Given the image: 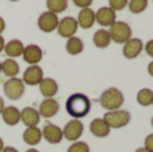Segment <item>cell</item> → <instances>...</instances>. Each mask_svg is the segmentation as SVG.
<instances>
[{"mask_svg": "<svg viewBox=\"0 0 153 152\" xmlns=\"http://www.w3.org/2000/svg\"><path fill=\"white\" fill-rule=\"evenodd\" d=\"M22 57H23L24 62H27L28 65L32 66V65H38L42 61L43 51L38 45H28V46H24Z\"/></svg>", "mask_w": 153, "mask_h": 152, "instance_id": "7c38bea8", "label": "cell"}, {"mask_svg": "<svg viewBox=\"0 0 153 152\" xmlns=\"http://www.w3.org/2000/svg\"><path fill=\"white\" fill-rule=\"evenodd\" d=\"M23 140L28 145H36L42 140V129L38 127H30L23 132Z\"/></svg>", "mask_w": 153, "mask_h": 152, "instance_id": "44dd1931", "label": "cell"}, {"mask_svg": "<svg viewBox=\"0 0 153 152\" xmlns=\"http://www.w3.org/2000/svg\"><path fill=\"white\" fill-rule=\"evenodd\" d=\"M109 34H110V39L114 43H118V45H124L125 42L132 38V28L128 23L125 22H114L110 26V30H108Z\"/></svg>", "mask_w": 153, "mask_h": 152, "instance_id": "3957f363", "label": "cell"}, {"mask_svg": "<svg viewBox=\"0 0 153 152\" xmlns=\"http://www.w3.org/2000/svg\"><path fill=\"white\" fill-rule=\"evenodd\" d=\"M137 102L141 107H149L153 102V92L151 89H141L137 93Z\"/></svg>", "mask_w": 153, "mask_h": 152, "instance_id": "484cf974", "label": "cell"}, {"mask_svg": "<svg viewBox=\"0 0 153 152\" xmlns=\"http://www.w3.org/2000/svg\"><path fill=\"white\" fill-rule=\"evenodd\" d=\"M10 1H19V0H10Z\"/></svg>", "mask_w": 153, "mask_h": 152, "instance_id": "7bdbcfd3", "label": "cell"}, {"mask_svg": "<svg viewBox=\"0 0 153 152\" xmlns=\"http://www.w3.org/2000/svg\"><path fill=\"white\" fill-rule=\"evenodd\" d=\"M1 152H19V151L16 150V148H13V147H4Z\"/></svg>", "mask_w": 153, "mask_h": 152, "instance_id": "836d02e7", "label": "cell"}, {"mask_svg": "<svg viewBox=\"0 0 153 152\" xmlns=\"http://www.w3.org/2000/svg\"><path fill=\"white\" fill-rule=\"evenodd\" d=\"M39 90L46 98H53L58 93V83L53 78H43L39 83Z\"/></svg>", "mask_w": 153, "mask_h": 152, "instance_id": "e0dca14e", "label": "cell"}, {"mask_svg": "<svg viewBox=\"0 0 153 152\" xmlns=\"http://www.w3.org/2000/svg\"><path fill=\"white\" fill-rule=\"evenodd\" d=\"M4 45H5V42H4V38L0 35V53H1L3 50H4Z\"/></svg>", "mask_w": 153, "mask_h": 152, "instance_id": "e575fe53", "label": "cell"}, {"mask_svg": "<svg viewBox=\"0 0 153 152\" xmlns=\"http://www.w3.org/2000/svg\"><path fill=\"white\" fill-rule=\"evenodd\" d=\"M58 112H59V102L55 98H45L40 102L39 109H38L39 116L45 118L54 117Z\"/></svg>", "mask_w": 153, "mask_h": 152, "instance_id": "4fadbf2b", "label": "cell"}, {"mask_svg": "<svg viewBox=\"0 0 153 152\" xmlns=\"http://www.w3.org/2000/svg\"><path fill=\"white\" fill-rule=\"evenodd\" d=\"M148 73H149V75H152L153 77V61L148 65Z\"/></svg>", "mask_w": 153, "mask_h": 152, "instance_id": "d590c367", "label": "cell"}, {"mask_svg": "<svg viewBox=\"0 0 153 152\" xmlns=\"http://www.w3.org/2000/svg\"><path fill=\"white\" fill-rule=\"evenodd\" d=\"M151 123H152V127H153V117H152V120H151Z\"/></svg>", "mask_w": 153, "mask_h": 152, "instance_id": "b9f144b4", "label": "cell"}, {"mask_svg": "<svg viewBox=\"0 0 153 152\" xmlns=\"http://www.w3.org/2000/svg\"><path fill=\"white\" fill-rule=\"evenodd\" d=\"M144 48V43L138 38H130L128 42L124 43V48H122V54L125 58L128 59H134L141 54Z\"/></svg>", "mask_w": 153, "mask_h": 152, "instance_id": "30bf717a", "label": "cell"}, {"mask_svg": "<svg viewBox=\"0 0 153 152\" xmlns=\"http://www.w3.org/2000/svg\"><path fill=\"white\" fill-rule=\"evenodd\" d=\"M66 51L70 55H76L83 51V42L78 37H71L66 42Z\"/></svg>", "mask_w": 153, "mask_h": 152, "instance_id": "cb8c5ba5", "label": "cell"}, {"mask_svg": "<svg viewBox=\"0 0 153 152\" xmlns=\"http://www.w3.org/2000/svg\"><path fill=\"white\" fill-rule=\"evenodd\" d=\"M90 109H91V101L90 98L83 93H74L67 98L66 101V110L73 118L85 117L89 115Z\"/></svg>", "mask_w": 153, "mask_h": 152, "instance_id": "6da1fadb", "label": "cell"}, {"mask_svg": "<svg viewBox=\"0 0 153 152\" xmlns=\"http://www.w3.org/2000/svg\"><path fill=\"white\" fill-rule=\"evenodd\" d=\"M125 101L124 93L117 88H109L101 94L100 97V104L102 108H105L108 112L111 110H117L122 107Z\"/></svg>", "mask_w": 153, "mask_h": 152, "instance_id": "7a4b0ae2", "label": "cell"}, {"mask_svg": "<svg viewBox=\"0 0 153 152\" xmlns=\"http://www.w3.org/2000/svg\"><path fill=\"white\" fill-rule=\"evenodd\" d=\"M90 132L94 135L95 137H106L110 133V128L105 123L103 118H94L90 123Z\"/></svg>", "mask_w": 153, "mask_h": 152, "instance_id": "ac0fdd59", "label": "cell"}, {"mask_svg": "<svg viewBox=\"0 0 153 152\" xmlns=\"http://www.w3.org/2000/svg\"><path fill=\"white\" fill-rule=\"evenodd\" d=\"M3 90H4V94L12 101H16V100L22 98L24 94V83L20 78L15 77V78H10L4 82V86H3Z\"/></svg>", "mask_w": 153, "mask_h": 152, "instance_id": "5b68a950", "label": "cell"}, {"mask_svg": "<svg viewBox=\"0 0 153 152\" xmlns=\"http://www.w3.org/2000/svg\"><path fill=\"white\" fill-rule=\"evenodd\" d=\"M4 108H5V105H4V100L0 97V115H1V112L4 110Z\"/></svg>", "mask_w": 153, "mask_h": 152, "instance_id": "8d00e7d4", "label": "cell"}, {"mask_svg": "<svg viewBox=\"0 0 153 152\" xmlns=\"http://www.w3.org/2000/svg\"><path fill=\"white\" fill-rule=\"evenodd\" d=\"M73 3L79 8H90V5L93 4V0H73Z\"/></svg>", "mask_w": 153, "mask_h": 152, "instance_id": "f546056e", "label": "cell"}, {"mask_svg": "<svg viewBox=\"0 0 153 152\" xmlns=\"http://www.w3.org/2000/svg\"><path fill=\"white\" fill-rule=\"evenodd\" d=\"M95 22V12L91 8H83L79 11L78 18H76V23L78 27L81 26V28H90Z\"/></svg>", "mask_w": 153, "mask_h": 152, "instance_id": "2e32d148", "label": "cell"}, {"mask_svg": "<svg viewBox=\"0 0 153 152\" xmlns=\"http://www.w3.org/2000/svg\"><path fill=\"white\" fill-rule=\"evenodd\" d=\"M128 7L132 13H141L148 7V0H129Z\"/></svg>", "mask_w": 153, "mask_h": 152, "instance_id": "4316f807", "label": "cell"}, {"mask_svg": "<svg viewBox=\"0 0 153 152\" xmlns=\"http://www.w3.org/2000/svg\"><path fill=\"white\" fill-rule=\"evenodd\" d=\"M20 121L27 128H30V127H36L40 121V116L36 109H34V108H31V107H27V108H24L23 110H20Z\"/></svg>", "mask_w": 153, "mask_h": 152, "instance_id": "9a60e30c", "label": "cell"}, {"mask_svg": "<svg viewBox=\"0 0 153 152\" xmlns=\"http://www.w3.org/2000/svg\"><path fill=\"white\" fill-rule=\"evenodd\" d=\"M128 1H129V0H109V7H110L114 12H116V11H121L128 5Z\"/></svg>", "mask_w": 153, "mask_h": 152, "instance_id": "f1b7e54d", "label": "cell"}, {"mask_svg": "<svg viewBox=\"0 0 153 152\" xmlns=\"http://www.w3.org/2000/svg\"><path fill=\"white\" fill-rule=\"evenodd\" d=\"M0 73H1V62H0Z\"/></svg>", "mask_w": 153, "mask_h": 152, "instance_id": "60d3db41", "label": "cell"}, {"mask_svg": "<svg viewBox=\"0 0 153 152\" xmlns=\"http://www.w3.org/2000/svg\"><path fill=\"white\" fill-rule=\"evenodd\" d=\"M26 152H39L38 150H35V148H31V150H27Z\"/></svg>", "mask_w": 153, "mask_h": 152, "instance_id": "ab89813d", "label": "cell"}, {"mask_svg": "<svg viewBox=\"0 0 153 152\" xmlns=\"http://www.w3.org/2000/svg\"><path fill=\"white\" fill-rule=\"evenodd\" d=\"M83 123H81V120L74 118L65 125V128L62 129V133H63L65 139L69 140V142H76L83 133Z\"/></svg>", "mask_w": 153, "mask_h": 152, "instance_id": "8992f818", "label": "cell"}, {"mask_svg": "<svg viewBox=\"0 0 153 152\" xmlns=\"http://www.w3.org/2000/svg\"><path fill=\"white\" fill-rule=\"evenodd\" d=\"M3 148H4V142H3V139L0 137V152L3 151Z\"/></svg>", "mask_w": 153, "mask_h": 152, "instance_id": "f35d334b", "label": "cell"}, {"mask_svg": "<svg viewBox=\"0 0 153 152\" xmlns=\"http://www.w3.org/2000/svg\"><path fill=\"white\" fill-rule=\"evenodd\" d=\"M5 30V22H4V19L0 16V35H1V32Z\"/></svg>", "mask_w": 153, "mask_h": 152, "instance_id": "d6a6232c", "label": "cell"}, {"mask_svg": "<svg viewBox=\"0 0 153 152\" xmlns=\"http://www.w3.org/2000/svg\"><path fill=\"white\" fill-rule=\"evenodd\" d=\"M144 147L146 148L148 151H151V152H153V133H151V135H148V136L145 137V142H144Z\"/></svg>", "mask_w": 153, "mask_h": 152, "instance_id": "4dcf8cb0", "label": "cell"}, {"mask_svg": "<svg viewBox=\"0 0 153 152\" xmlns=\"http://www.w3.org/2000/svg\"><path fill=\"white\" fill-rule=\"evenodd\" d=\"M152 105H153V102H152Z\"/></svg>", "mask_w": 153, "mask_h": 152, "instance_id": "ee69618b", "label": "cell"}, {"mask_svg": "<svg viewBox=\"0 0 153 152\" xmlns=\"http://www.w3.org/2000/svg\"><path fill=\"white\" fill-rule=\"evenodd\" d=\"M43 80V69L38 65H32V66L27 67L23 73V81L24 85L28 86H36L40 83V81Z\"/></svg>", "mask_w": 153, "mask_h": 152, "instance_id": "9c48e42d", "label": "cell"}, {"mask_svg": "<svg viewBox=\"0 0 153 152\" xmlns=\"http://www.w3.org/2000/svg\"><path fill=\"white\" fill-rule=\"evenodd\" d=\"M1 117L7 125H16L20 121V110L16 107H5L1 112Z\"/></svg>", "mask_w": 153, "mask_h": 152, "instance_id": "ffe728a7", "label": "cell"}, {"mask_svg": "<svg viewBox=\"0 0 153 152\" xmlns=\"http://www.w3.org/2000/svg\"><path fill=\"white\" fill-rule=\"evenodd\" d=\"M42 137H45V140L50 144H59L63 139V133L62 129L55 124H46L42 129Z\"/></svg>", "mask_w": 153, "mask_h": 152, "instance_id": "8fae6325", "label": "cell"}, {"mask_svg": "<svg viewBox=\"0 0 153 152\" xmlns=\"http://www.w3.org/2000/svg\"><path fill=\"white\" fill-rule=\"evenodd\" d=\"M1 72L4 73V75L10 78H15L16 75L20 72V67H19V63L12 58H7L5 61L1 62Z\"/></svg>", "mask_w": 153, "mask_h": 152, "instance_id": "7402d4cb", "label": "cell"}, {"mask_svg": "<svg viewBox=\"0 0 153 152\" xmlns=\"http://www.w3.org/2000/svg\"><path fill=\"white\" fill-rule=\"evenodd\" d=\"M145 51H146V54H148L149 57H152V58H153V39H151V40H148V42H146Z\"/></svg>", "mask_w": 153, "mask_h": 152, "instance_id": "1f68e13d", "label": "cell"}, {"mask_svg": "<svg viewBox=\"0 0 153 152\" xmlns=\"http://www.w3.org/2000/svg\"><path fill=\"white\" fill-rule=\"evenodd\" d=\"M93 42H94V45L97 46L98 48H106L111 42L109 31L105 28H101V30H98V31H95L94 37H93Z\"/></svg>", "mask_w": 153, "mask_h": 152, "instance_id": "603a6c76", "label": "cell"}, {"mask_svg": "<svg viewBox=\"0 0 153 152\" xmlns=\"http://www.w3.org/2000/svg\"><path fill=\"white\" fill-rule=\"evenodd\" d=\"M76 30H78V23H76V19L73 16H66V18L61 19L56 27V31H58L59 37H63L66 39L74 37Z\"/></svg>", "mask_w": 153, "mask_h": 152, "instance_id": "52a82bcc", "label": "cell"}, {"mask_svg": "<svg viewBox=\"0 0 153 152\" xmlns=\"http://www.w3.org/2000/svg\"><path fill=\"white\" fill-rule=\"evenodd\" d=\"M67 4H69V0H46L48 11L53 13H61L66 11Z\"/></svg>", "mask_w": 153, "mask_h": 152, "instance_id": "d4e9b609", "label": "cell"}, {"mask_svg": "<svg viewBox=\"0 0 153 152\" xmlns=\"http://www.w3.org/2000/svg\"><path fill=\"white\" fill-rule=\"evenodd\" d=\"M67 152H90V148L85 142H74L69 147Z\"/></svg>", "mask_w": 153, "mask_h": 152, "instance_id": "83f0119b", "label": "cell"}, {"mask_svg": "<svg viewBox=\"0 0 153 152\" xmlns=\"http://www.w3.org/2000/svg\"><path fill=\"white\" fill-rule=\"evenodd\" d=\"M23 50H24V45L22 43V40L19 39H11L10 42H7L4 45V50L5 54H7L10 58H18L23 54Z\"/></svg>", "mask_w": 153, "mask_h": 152, "instance_id": "d6986e66", "label": "cell"}, {"mask_svg": "<svg viewBox=\"0 0 153 152\" xmlns=\"http://www.w3.org/2000/svg\"><path fill=\"white\" fill-rule=\"evenodd\" d=\"M116 18H117L116 12L110 7H101L95 12V22L102 27H108V26L110 27L116 22Z\"/></svg>", "mask_w": 153, "mask_h": 152, "instance_id": "5bb4252c", "label": "cell"}, {"mask_svg": "<svg viewBox=\"0 0 153 152\" xmlns=\"http://www.w3.org/2000/svg\"><path fill=\"white\" fill-rule=\"evenodd\" d=\"M136 152H151V151H148L145 147H141V148H137V150H136Z\"/></svg>", "mask_w": 153, "mask_h": 152, "instance_id": "74e56055", "label": "cell"}, {"mask_svg": "<svg viewBox=\"0 0 153 152\" xmlns=\"http://www.w3.org/2000/svg\"><path fill=\"white\" fill-rule=\"evenodd\" d=\"M105 123L109 125V128H122V127L128 125L130 121V113L124 109H117L111 110V112H106L103 116Z\"/></svg>", "mask_w": 153, "mask_h": 152, "instance_id": "277c9868", "label": "cell"}, {"mask_svg": "<svg viewBox=\"0 0 153 152\" xmlns=\"http://www.w3.org/2000/svg\"><path fill=\"white\" fill-rule=\"evenodd\" d=\"M59 23V19L56 13H53L50 11L40 13V16L38 18V27L40 28V31L43 32H53L56 30Z\"/></svg>", "mask_w": 153, "mask_h": 152, "instance_id": "ba28073f", "label": "cell"}]
</instances>
